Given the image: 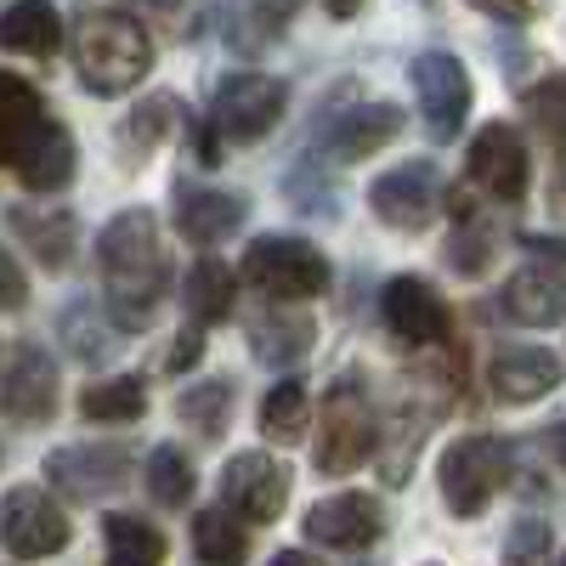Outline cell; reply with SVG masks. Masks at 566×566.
I'll list each match as a JSON object with an SVG mask.
<instances>
[{"label":"cell","mask_w":566,"mask_h":566,"mask_svg":"<svg viewBox=\"0 0 566 566\" xmlns=\"http://www.w3.org/2000/svg\"><path fill=\"white\" fill-rule=\"evenodd\" d=\"M97 266H103V317L114 328H148L170 283V250L159 221L148 210H119L97 239Z\"/></svg>","instance_id":"6da1fadb"},{"label":"cell","mask_w":566,"mask_h":566,"mask_svg":"<svg viewBox=\"0 0 566 566\" xmlns=\"http://www.w3.org/2000/svg\"><path fill=\"white\" fill-rule=\"evenodd\" d=\"M74 69H80V85L91 91V97H125V91L142 85L148 69H154L148 23H136L130 12H91V18H80Z\"/></svg>","instance_id":"7a4b0ae2"},{"label":"cell","mask_w":566,"mask_h":566,"mask_svg":"<svg viewBox=\"0 0 566 566\" xmlns=\"http://www.w3.org/2000/svg\"><path fill=\"white\" fill-rule=\"evenodd\" d=\"M374 453H380V419H374V402H368L357 374H340L323 397V424H317L312 464H317V476H352V470H363Z\"/></svg>","instance_id":"3957f363"},{"label":"cell","mask_w":566,"mask_h":566,"mask_svg":"<svg viewBox=\"0 0 566 566\" xmlns=\"http://www.w3.org/2000/svg\"><path fill=\"white\" fill-rule=\"evenodd\" d=\"M510 476V448L499 437H459L437 464V488L453 515H482Z\"/></svg>","instance_id":"277c9868"},{"label":"cell","mask_w":566,"mask_h":566,"mask_svg":"<svg viewBox=\"0 0 566 566\" xmlns=\"http://www.w3.org/2000/svg\"><path fill=\"white\" fill-rule=\"evenodd\" d=\"M244 277L266 301L295 306V301H312V295L328 290V261L306 239H277L272 232V239H255L244 250Z\"/></svg>","instance_id":"5b68a950"},{"label":"cell","mask_w":566,"mask_h":566,"mask_svg":"<svg viewBox=\"0 0 566 566\" xmlns=\"http://www.w3.org/2000/svg\"><path fill=\"white\" fill-rule=\"evenodd\" d=\"M283 103H290L283 80H266V74H227V80L216 85L210 125H216L227 142L250 148V142H261V136L283 119Z\"/></svg>","instance_id":"8992f818"},{"label":"cell","mask_w":566,"mask_h":566,"mask_svg":"<svg viewBox=\"0 0 566 566\" xmlns=\"http://www.w3.org/2000/svg\"><path fill=\"white\" fill-rule=\"evenodd\" d=\"M69 538H74L69 515L45 488H12L0 499V544L18 560H45V555L69 549Z\"/></svg>","instance_id":"52a82bcc"},{"label":"cell","mask_w":566,"mask_h":566,"mask_svg":"<svg viewBox=\"0 0 566 566\" xmlns=\"http://www.w3.org/2000/svg\"><path fill=\"white\" fill-rule=\"evenodd\" d=\"M130 453L119 442H74V448H57L45 459V482H52L63 499H108V493H125L130 488Z\"/></svg>","instance_id":"ba28073f"},{"label":"cell","mask_w":566,"mask_h":566,"mask_svg":"<svg viewBox=\"0 0 566 566\" xmlns=\"http://www.w3.org/2000/svg\"><path fill=\"white\" fill-rule=\"evenodd\" d=\"M290 464L272 453H232L221 464V504L239 515V522H277L283 504H290Z\"/></svg>","instance_id":"9c48e42d"},{"label":"cell","mask_w":566,"mask_h":566,"mask_svg":"<svg viewBox=\"0 0 566 566\" xmlns=\"http://www.w3.org/2000/svg\"><path fill=\"white\" fill-rule=\"evenodd\" d=\"M408 80H413L424 130H431L437 142H453L464 114H470V74H464V63L453 52H424V57H413Z\"/></svg>","instance_id":"30bf717a"},{"label":"cell","mask_w":566,"mask_h":566,"mask_svg":"<svg viewBox=\"0 0 566 566\" xmlns=\"http://www.w3.org/2000/svg\"><path fill=\"white\" fill-rule=\"evenodd\" d=\"M437 199H442V176H437L431 159H408L386 176H374V187H368L374 216L397 232H424L437 216Z\"/></svg>","instance_id":"8fae6325"},{"label":"cell","mask_w":566,"mask_h":566,"mask_svg":"<svg viewBox=\"0 0 566 566\" xmlns=\"http://www.w3.org/2000/svg\"><path fill=\"white\" fill-rule=\"evenodd\" d=\"M380 317L402 346H448L453 340V312L424 277H391L380 295Z\"/></svg>","instance_id":"7c38bea8"},{"label":"cell","mask_w":566,"mask_h":566,"mask_svg":"<svg viewBox=\"0 0 566 566\" xmlns=\"http://www.w3.org/2000/svg\"><path fill=\"white\" fill-rule=\"evenodd\" d=\"M464 170H470V181H476L482 193H493V199H522V193H527V170H533L522 130L504 125V119H499V125H482L476 142H470V154H464Z\"/></svg>","instance_id":"4fadbf2b"},{"label":"cell","mask_w":566,"mask_h":566,"mask_svg":"<svg viewBox=\"0 0 566 566\" xmlns=\"http://www.w3.org/2000/svg\"><path fill=\"white\" fill-rule=\"evenodd\" d=\"M0 413L18 424H45L57 413V363L40 346H18L7 357V374H0Z\"/></svg>","instance_id":"5bb4252c"},{"label":"cell","mask_w":566,"mask_h":566,"mask_svg":"<svg viewBox=\"0 0 566 566\" xmlns=\"http://www.w3.org/2000/svg\"><path fill=\"white\" fill-rule=\"evenodd\" d=\"M176 227L187 244H205L216 250L221 239H232V232L244 227L250 216V199L232 193V187H205V181H176Z\"/></svg>","instance_id":"9a60e30c"},{"label":"cell","mask_w":566,"mask_h":566,"mask_svg":"<svg viewBox=\"0 0 566 566\" xmlns=\"http://www.w3.org/2000/svg\"><path fill=\"white\" fill-rule=\"evenodd\" d=\"M386 533V510L368 493H335L306 510V538L323 549H368Z\"/></svg>","instance_id":"2e32d148"},{"label":"cell","mask_w":566,"mask_h":566,"mask_svg":"<svg viewBox=\"0 0 566 566\" xmlns=\"http://www.w3.org/2000/svg\"><path fill=\"white\" fill-rule=\"evenodd\" d=\"M504 317L527 323V328H555L566 323V266L560 261H527L504 277V295H499Z\"/></svg>","instance_id":"e0dca14e"},{"label":"cell","mask_w":566,"mask_h":566,"mask_svg":"<svg viewBox=\"0 0 566 566\" xmlns=\"http://www.w3.org/2000/svg\"><path fill=\"white\" fill-rule=\"evenodd\" d=\"M560 357L555 352H544V346H499L493 352V363H488V386H493V397L499 402H538V397H549L555 386H560Z\"/></svg>","instance_id":"ac0fdd59"},{"label":"cell","mask_w":566,"mask_h":566,"mask_svg":"<svg viewBox=\"0 0 566 566\" xmlns=\"http://www.w3.org/2000/svg\"><path fill=\"white\" fill-rule=\"evenodd\" d=\"M18 181L29 187V193H63V187L74 181L80 170V154H74V136L63 119H40L34 136L23 142V154L12 159Z\"/></svg>","instance_id":"d6986e66"},{"label":"cell","mask_w":566,"mask_h":566,"mask_svg":"<svg viewBox=\"0 0 566 566\" xmlns=\"http://www.w3.org/2000/svg\"><path fill=\"white\" fill-rule=\"evenodd\" d=\"M397 136H402V108L397 103H357V108H346V114H335L323 125V148L335 159H346V165H357L368 154H380Z\"/></svg>","instance_id":"ffe728a7"},{"label":"cell","mask_w":566,"mask_h":566,"mask_svg":"<svg viewBox=\"0 0 566 566\" xmlns=\"http://www.w3.org/2000/svg\"><path fill=\"white\" fill-rule=\"evenodd\" d=\"M312 317L301 312V306H266L261 317H250V352L266 363V368H290V363H301L306 352H312Z\"/></svg>","instance_id":"44dd1931"},{"label":"cell","mask_w":566,"mask_h":566,"mask_svg":"<svg viewBox=\"0 0 566 566\" xmlns=\"http://www.w3.org/2000/svg\"><path fill=\"white\" fill-rule=\"evenodd\" d=\"M63 45V18L52 0H12L0 12V52H18V57H52Z\"/></svg>","instance_id":"7402d4cb"},{"label":"cell","mask_w":566,"mask_h":566,"mask_svg":"<svg viewBox=\"0 0 566 566\" xmlns=\"http://www.w3.org/2000/svg\"><path fill=\"white\" fill-rule=\"evenodd\" d=\"M181 306L193 317V328H210V323H227L232 306H239V277H232L227 261L205 255L187 266V283H181Z\"/></svg>","instance_id":"603a6c76"},{"label":"cell","mask_w":566,"mask_h":566,"mask_svg":"<svg viewBox=\"0 0 566 566\" xmlns=\"http://www.w3.org/2000/svg\"><path fill=\"white\" fill-rule=\"evenodd\" d=\"M7 216H12V232L29 244V255H34L45 272H63V266L74 261V244H80L74 216H63V210H29V205H18V210H7Z\"/></svg>","instance_id":"cb8c5ba5"},{"label":"cell","mask_w":566,"mask_h":566,"mask_svg":"<svg viewBox=\"0 0 566 566\" xmlns=\"http://www.w3.org/2000/svg\"><path fill=\"white\" fill-rule=\"evenodd\" d=\"M40 119H45L40 91H34L29 80H18V74L0 69V165H12V159L23 154V142L34 136Z\"/></svg>","instance_id":"d4e9b609"},{"label":"cell","mask_w":566,"mask_h":566,"mask_svg":"<svg viewBox=\"0 0 566 566\" xmlns=\"http://www.w3.org/2000/svg\"><path fill=\"white\" fill-rule=\"evenodd\" d=\"M103 560L108 566H165V533L154 522H142V515H108L103 522Z\"/></svg>","instance_id":"484cf974"},{"label":"cell","mask_w":566,"mask_h":566,"mask_svg":"<svg viewBox=\"0 0 566 566\" xmlns=\"http://www.w3.org/2000/svg\"><path fill=\"white\" fill-rule=\"evenodd\" d=\"M193 549H199L205 566H244L250 560V533L227 504H216V510L193 515Z\"/></svg>","instance_id":"4316f807"},{"label":"cell","mask_w":566,"mask_h":566,"mask_svg":"<svg viewBox=\"0 0 566 566\" xmlns=\"http://www.w3.org/2000/svg\"><path fill=\"white\" fill-rule=\"evenodd\" d=\"M80 413L91 424H130L148 413V386L136 380V374H114V380H97L80 391Z\"/></svg>","instance_id":"83f0119b"},{"label":"cell","mask_w":566,"mask_h":566,"mask_svg":"<svg viewBox=\"0 0 566 566\" xmlns=\"http://www.w3.org/2000/svg\"><path fill=\"white\" fill-rule=\"evenodd\" d=\"M57 335H63L69 357H80V363H108L119 328H114L97 306H91V301H69L63 317H57Z\"/></svg>","instance_id":"f1b7e54d"},{"label":"cell","mask_w":566,"mask_h":566,"mask_svg":"<svg viewBox=\"0 0 566 566\" xmlns=\"http://www.w3.org/2000/svg\"><path fill=\"white\" fill-rule=\"evenodd\" d=\"M176 419L193 437L221 442L227 437V419H232V380H199V386H187L176 397Z\"/></svg>","instance_id":"f546056e"},{"label":"cell","mask_w":566,"mask_h":566,"mask_svg":"<svg viewBox=\"0 0 566 566\" xmlns=\"http://www.w3.org/2000/svg\"><path fill=\"white\" fill-rule=\"evenodd\" d=\"M306 424H312V397L301 380H283L261 397V437L277 442V448H290L306 437Z\"/></svg>","instance_id":"4dcf8cb0"},{"label":"cell","mask_w":566,"mask_h":566,"mask_svg":"<svg viewBox=\"0 0 566 566\" xmlns=\"http://www.w3.org/2000/svg\"><path fill=\"white\" fill-rule=\"evenodd\" d=\"M170 119H176V103H170V97H148V103H142V108L119 125V159H125V165H142V159H148L159 142L170 136Z\"/></svg>","instance_id":"1f68e13d"},{"label":"cell","mask_w":566,"mask_h":566,"mask_svg":"<svg viewBox=\"0 0 566 566\" xmlns=\"http://www.w3.org/2000/svg\"><path fill=\"white\" fill-rule=\"evenodd\" d=\"M193 459H187L181 448H154L148 453V493H154V504H165V510H187V499H193Z\"/></svg>","instance_id":"d6a6232c"},{"label":"cell","mask_w":566,"mask_h":566,"mask_svg":"<svg viewBox=\"0 0 566 566\" xmlns=\"http://www.w3.org/2000/svg\"><path fill=\"white\" fill-rule=\"evenodd\" d=\"M527 114H533V125L555 142V148H566V69H555L549 80H538L527 91Z\"/></svg>","instance_id":"836d02e7"},{"label":"cell","mask_w":566,"mask_h":566,"mask_svg":"<svg viewBox=\"0 0 566 566\" xmlns=\"http://www.w3.org/2000/svg\"><path fill=\"white\" fill-rule=\"evenodd\" d=\"M504 566H555V533L538 515H522L504 538Z\"/></svg>","instance_id":"e575fe53"},{"label":"cell","mask_w":566,"mask_h":566,"mask_svg":"<svg viewBox=\"0 0 566 566\" xmlns=\"http://www.w3.org/2000/svg\"><path fill=\"white\" fill-rule=\"evenodd\" d=\"M272 29H277V12L266 0H227V40L239 52H261Z\"/></svg>","instance_id":"d590c367"},{"label":"cell","mask_w":566,"mask_h":566,"mask_svg":"<svg viewBox=\"0 0 566 566\" xmlns=\"http://www.w3.org/2000/svg\"><path fill=\"white\" fill-rule=\"evenodd\" d=\"M464 232H453V244H448V266L453 272H464V277H476L482 266H488V255H493V239L488 232H470V221H459Z\"/></svg>","instance_id":"8d00e7d4"},{"label":"cell","mask_w":566,"mask_h":566,"mask_svg":"<svg viewBox=\"0 0 566 566\" xmlns=\"http://www.w3.org/2000/svg\"><path fill=\"white\" fill-rule=\"evenodd\" d=\"M23 301H29V277L7 250H0V312H23Z\"/></svg>","instance_id":"74e56055"},{"label":"cell","mask_w":566,"mask_h":566,"mask_svg":"<svg viewBox=\"0 0 566 566\" xmlns=\"http://www.w3.org/2000/svg\"><path fill=\"white\" fill-rule=\"evenodd\" d=\"M476 7L488 18H499V23H533L544 12V0H476Z\"/></svg>","instance_id":"f35d334b"},{"label":"cell","mask_w":566,"mask_h":566,"mask_svg":"<svg viewBox=\"0 0 566 566\" xmlns=\"http://www.w3.org/2000/svg\"><path fill=\"white\" fill-rule=\"evenodd\" d=\"M205 357V335H199V328H181V335H176V346H170V374H181V368H193Z\"/></svg>","instance_id":"ab89813d"},{"label":"cell","mask_w":566,"mask_h":566,"mask_svg":"<svg viewBox=\"0 0 566 566\" xmlns=\"http://www.w3.org/2000/svg\"><path fill=\"white\" fill-rule=\"evenodd\" d=\"M142 18H159V23H176L181 18V0H130Z\"/></svg>","instance_id":"60d3db41"},{"label":"cell","mask_w":566,"mask_h":566,"mask_svg":"<svg viewBox=\"0 0 566 566\" xmlns=\"http://www.w3.org/2000/svg\"><path fill=\"white\" fill-rule=\"evenodd\" d=\"M544 442H549V453H555V459H560V464H566V419H560V424H555V431H549V437H544Z\"/></svg>","instance_id":"b9f144b4"},{"label":"cell","mask_w":566,"mask_h":566,"mask_svg":"<svg viewBox=\"0 0 566 566\" xmlns=\"http://www.w3.org/2000/svg\"><path fill=\"white\" fill-rule=\"evenodd\" d=\"M527 250H538V255H560V261H566V244H560V239H527Z\"/></svg>","instance_id":"7bdbcfd3"},{"label":"cell","mask_w":566,"mask_h":566,"mask_svg":"<svg viewBox=\"0 0 566 566\" xmlns=\"http://www.w3.org/2000/svg\"><path fill=\"white\" fill-rule=\"evenodd\" d=\"M272 566H317V560L301 555V549H283V555H272Z\"/></svg>","instance_id":"ee69618b"},{"label":"cell","mask_w":566,"mask_h":566,"mask_svg":"<svg viewBox=\"0 0 566 566\" xmlns=\"http://www.w3.org/2000/svg\"><path fill=\"white\" fill-rule=\"evenodd\" d=\"M323 7H328V12H335V18H352V12L363 7V0H323Z\"/></svg>","instance_id":"f6af8a7d"},{"label":"cell","mask_w":566,"mask_h":566,"mask_svg":"<svg viewBox=\"0 0 566 566\" xmlns=\"http://www.w3.org/2000/svg\"><path fill=\"white\" fill-rule=\"evenodd\" d=\"M560 199H566V165H560Z\"/></svg>","instance_id":"bcb514c9"}]
</instances>
